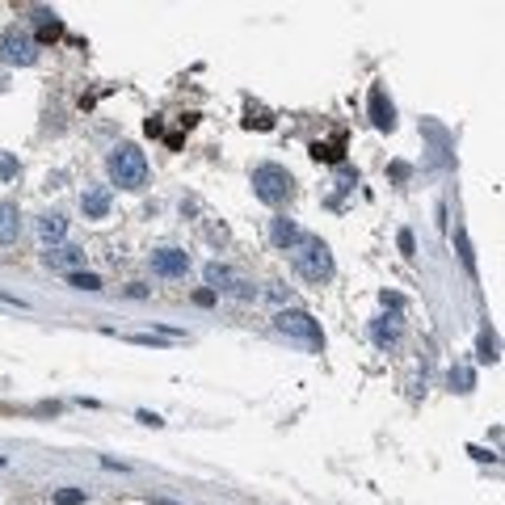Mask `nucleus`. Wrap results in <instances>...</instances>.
Returning <instances> with one entry per match:
<instances>
[{
  "mask_svg": "<svg viewBox=\"0 0 505 505\" xmlns=\"http://www.w3.org/2000/svg\"><path fill=\"white\" fill-rule=\"evenodd\" d=\"M291 261H295V274L303 282H312V287H320V282L333 278V253H329V244L320 236H303L291 249Z\"/></svg>",
  "mask_w": 505,
  "mask_h": 505,
  "instance_id": "1",
  "label": "nucleus"
},
{
  "mask_svg": "<svg viewBox=\"0 0 505 505\" xmlns=\"http://www.w3.org/2000/svg\"><path fill=\"white\" fill-rule=\"evenodd\" d=\"M105 173H110V181L118 190H143V181H147V156L135 143H118L110 152V160H105Z\"/></svg>",
  "mask_w": 505,
  "mask_h": 505,
  "instance_id": "2",
  "label": "nucleus"
},
{
  "mask_svg": "<svg viewBox=\"0 0 505 505\" xmlns=\"http://www.w3.org/2000/svg\"><path fill=\"white\" fill-rule=\"evenodd\" d=\"M253 194H257L265 206H282V202L295 194V177H291L282 164H257V169H253Z\"/></svg>",
  "mask_w": 505,
  "mask_h": 505,
  "instance_id": "3",
  "label": "nucleus"
},
{
  "mask_svg": "<svg viewBox=\"0 0 505 505\" xmlns=\"http://www.w3.org/2000/svg\"><path fill=\"white\" fill-rule=\"evenodd\" d=\"M274 329H278V333H287V337H295V341H303V346H312V350H320V346H324V333H320V324H316L308 312L287 308V312H278V316H274Z\"/></svg>",
  "mask_w": 505,
  "mask_h": 505,
  "instance_id": "4",
  "label": "nucleus"
},
{
  "mask_svg": "<svg viewBox=\"0 0 505 505\" xmlns=\"http://www.w3.org/2000/svg\"><path fill=\"white\" fill-rule=\"evenodd\" d=\"M34 59H38V42H34L25 29H17V25L0 29V63H8V67H29Z\"/></svg>",
  "mask_w": 505,
  "mask_h": 505,
  "instance_id": "5",
  "label": "nucleus"
},
{
  "mask_svg": "<svg viewBox=\"0 0 505 505\" xmlns=\"http://www.w3.org/2000/svg\"><path fill=\"white\" fill-rule=\"evenodd\" d=\"M152 274H160V278H185L190 274V253H181V249L152 253Z\"/></svg>",
  "mask_w": 505,
  "mask_h": 505,
  "instance_id": "6",
  "label": "nucleus"
},
{
  "mask_svg": "<svg viewBox=\"0 0 505 505\" xmlns=\"http://www.w3.org/2000/svg\"><path fill=\"white\" fill-rule=\"evenodd\" d=\"M42 261H46L51 270H67V274H76V270L84 265V249H76V244H51V249L42 253Z\"/></svg>",
  "mask_w": 505,
  "mask_h": 505,
  "instance_id": "7",
  "label": "nucleus"
},
{
  "mask_svg": "<svg viewBox=\"0 0 505 505\" xmlns=\"http://www.w3.org/2000/svg\"><path fill=\"white\" fill-rule=\"evenodd\" d=\"M400 333H405V329H400V316H396V312H392V316L383 312V316L371 324V341H375L379 350H396V346H400Z\"/></svg>",
  "mask_w": 505,
  "mask_h": 505,
  "instance_id": "8",
  "label": "nucleus"
},
{
  "mask_svg": "<svg viewBox=\"0 0 505 505\" xmlns=\"http://www.w3.org/2000/svg\"><path fill=\"white\" fill-rule=\"evenodd\" d=\"M110 185H88L84 194H80V211H84V219H105L110 215Z\"/></svg>",
  "mask_w": 505,
  "mask_h": 505,
  "instance_id": "9",
  "label": "nucleus"
},
{
  "mask_svg": "<svg viewBox=\"0 0 505 505\" xmlns=\"http://www.w3.org/2000/svg\"><path fill=\"white\" fill-rule=\"evenodd\" d=\"M371 122H375L379 131H392V126H396V105L388 101V93H383L379 84L371 88Z\"/></svg>",
  "mask_w": 505,
  "mask_h": 505,
  "instance_id": "10",
  "label": "nucleus"
},
{
  "mask_svg": "<svg viewBox=\"0 0 505 505\" xmlns=\"http://www.w3.org/2000/svg\"><path fill=\"white\" fill-rule=\"evenodd\" d=\"M67 236V219L59 215V211H46V215H38V240L51 249V244H59Z\"/></svg>",
  "mask_w": 505,
  "mask_h": 505,
  "instance_id": "11",
  "label": "nucleus"
},
{
  "mask_svg": "<svg viewBox=\"0 0 505 505\" xmlns=\"http://www.w3.org/2000/svg\"><path fill=\"white\" fill-rule=\"evenodd\" d=\"M270 240H274L278 249H287V253H291V249H295V244L303 240V232H299V223H295V219H287V215H278V219L270 223Z\"/></svg>",
  "mask_w": 505,
  "mask_h": 505,
  "instance_id": "12",
  "label": "nucleus"
},
{
  "mask_svg": "<svg viewBox=\"0 0 505 505\" xmlns=\"http://www.w3.org/2000/svg\"><path fill=\"white\" fill-rule=\"evenodd\" d=\"M21 236V211L17 202H0V244H17Z\"/></svg>",
  "mask_w": 505,
  "mask_h": 505,
  "instance_id": "13",
  "label": "nucleus"
},
{
  "mask_svg": "<svg viewBox=\"0 0 505 505\" xmlns=\"http://www.w3.org/2000/svg\"><path fill=\"white\" fill-rule=\"evenodd\" d=\"M206 282H211L215 291H232V295H236V287H240L244 278H236V274H232L228 265H219V261H211V265H206Z\"/></svg>",
  "mask_w": 505,
  "mask_h": 505,
  "instance_id": "14",
  "label": "nucleus"
},
{
  "mask_svg": "<svg viewBox=\"0 0 505 505\" xmlns=\"http://www.w3.org/2000/svg\"><path fill=\"white\" fill-rule=\"evenodd\" d=\"M34 25H38V38H42V42H51V38H59V34H63L59 17H55V13H46V8H42V13H34Z\"/></svg>",
  "mask_w": 505,
  "mask_h": 505,
  "instance_id": "15",
  "label": "nucleus"
},
{
  "mask_svg": "<svg viewBox=\"0 0 505 505\" xmlns=\"http://www.w3.org/2000/svg\"><path fill=\"white\" fill-rule=\"evenodd\" d=\"M67 282H72L76 291H101V278H97V274H88V270H76V274H67Z\"/></svg>",
  "mask_w": 505,
  "mask_h": 505,
  "instance_id": "16",
  "label": "nucleus"
},
{
  "mask_svg": "<svg viewBox=\"0 0 505 505\" xmlns=\"http://www.w3.org/2000/svg\"><path fill=\"white\" fill-rule=\"evenodd\" d=\"M472 383H476V379H472L468 367H455V371H451V388H455V392H472Z\"/></svg>",
  "mask_w": 505,
  "mask_h": 505,
  "instance_id": "17",
  "label": "nucleus"
},
{
  "mask_svg": "<svg viewBox=\"0 0 505 505\" xmlns=\"http://www.w3.org/2000/svg\"><path fill=\"white\" fill-rule=\"evenodd\" d=\"M249 126H261V131H270V126H274V118H270L261 105H249Z\"/></svg>",
  "mask_w": 505,
  "mask_h": 505,
  "instance_id": "18",
  "label": "nucleus"
},
{
  "mask_svg": "<svg viewBox=\"0 0 505 505\" xmlns=\"http://www.w3.org/2000/svg\"><path fill=\"white\" fill-rule=\"evenodd\" d=\"M480 362H497V341H493V333H480Z\"/></svg>",
  "mask_w": 505,
  "mask_h": 505,
  "instance_id": "19",
  "label": "nucleus"
},
{
  "mask_svg": "<svg viewBox=\"0 0 505 505\" xmlns=\"http://www.w3.org/2000/svg\"><path fill=\"white\" fill-rule=\"evenodd\" d=\"M312 156H316V160H337V164H341V152H337L333 143H312Z\"/></svg>",
  "mask_w": 505,
  "mask_h": 505,
  "instance_id": "20",
  "label": "nucleus"
},
{
  "mask_svg": "<svg viewBox=\"0 0 505 505\" xmlns=\"http://www.w3.org/2000/svg\"><path fill=\"white\" fill-rule=\"evenodd\" d=\"M13 177H17V156L0 152V181H13Z\"/></svg>",
  "mask_w": 505,
  "mask_h": 505,
  "instance_id": "21",
  "label": "nucleus"
},
{
  "mask_svg": "<svg viewBox=\"0 0 505 505\" xmlns=\"http://www.w3.org/2000/svg\"><path fill=\"white\" fill-rule=\"evenodd\" d=\"M55 505H84V493H80V489H59V493H55Z\"/></svg>",
  "mask_w": 505,
  "mask_h": 505,
  "instance_id": "22",
  "label": "nucleus"
},
{
  "mask_svg": "<svg viewBox=\"0 0 505 505\" xmlns=\"http://www.w3.org/2000/svg\"><path fill=\"white\" fill-rule=\"evenodd\" d=\"M139 421H143V426H152V430H160V426H164V421H160L156 413H139Z\"/></svg>",
  "mask_w": 505,
  "mask_h": 505,
  "instance_id": "23",
  "label": "nucleus"
},
{
  "mask_svg": "<svg viewBox=\"0 0 505 505\" xmlns=\"http://www.w3.org/2000/svg\"><path fill=\"white\" fill-rule=\"evenodd\" d=\"M194 299H198V303H202V308H211V303H215V291H198V295H194Z\"/></svg>",
  "mask_w": 505,
  "mask_h": 505,
  "instance_id": "24",
  "label": "nucleus"
},
{
  "mask_svg": "<svg viewBox=\"0 0 505 505\" xmlns=\"http://www.w3.org/2000/svg\"><path fill=\"white\" fill-rule=\"evenodd\" d=\"M0 303H13V308H21V312H25V299H17V295H4V291H0Z\"/></svg>",
  "mask_w": 505,
  "mask_h": 505,
  "instance_id": "25",
  "label": "nucleus"
}]
</instances>
